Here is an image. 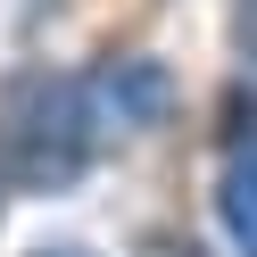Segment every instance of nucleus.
Here are the masks:
<instances>
[{
	"label": "nucleus",
	"instance_id": "obj_1",
	"mask_svg": "<svg viewBox=\"0 0 257 257\" xmlns=\"http://www.w3.org/2000/svg\"><path fill=\"white\" fill-rule=\"evenodd\" d=\"M100 100H91L83 75H17V83L0 91V174L17 191H67L91 174L100 158Z\"/></svg>",
	"mask_w": 257,
	"mask_h": 257
},
{
	"label": "nucleus",
	"instance_id": "obj_2",
	"mask_svg": "<svg viewBox=\"0 0 257 257\" xmlns=\"http://www.w3.org/2000/svg\"><path fill=\"white\" fill-rule=\"evenodd\" d=\"M216 216L240 257H257V100H232L224 124V174H216Z\"/></svg>",
	"mask_w": 257,
	"mask_h": 257
},
{
	"label": "nucleus",
	"instance_id": "obj_3",
	"mask_svg": "<svg viewBox=\"0 0 257 257\" xmlns=\"http://www.w3.org/2000/svg\"><path fill=\"white\" fill-rule=\"evenodd\" d=\"M91 83V100H100V124H158L174 108V83H166V67L158 58H108L100 75H83Z\"/></svg>",
	"mask_w": 257,
	"mask_h": 257
},
{
	"label": "nucleus",
	"instance_id": "obj_4",
	"mask_svg": "<svg viewBox=\"0 0 257 257\" xmlns=\"http://www.w3.org/2000/svg\"><path fill=\"white\" fill-rule=\"evenodd\" d=\"M224 34H232V50L257 67V0H232V17H224Z\"/></svg>",
	"mask_w": 257,
	"mask_h": 257
},
{
	"label": "nucleus",
	"instance_id": "obj_5",
	"mask_svg": "<svg viewBox=\"0 0 257 257\" xmlns=\"http://www.w3.org/2000/svg\"><path fill=\"white\" fill-rule=\"evenodd\" d=\"M141 257H199L191 240H174V232H158V240H141Z\"/></svg>",
	"mask_w": 257,
	"mask_h": 257
},
{
	"label": "nucleus",
	"instance_id": "obj_6",
	"mask_svg": "<svg viewBox=\"0 0 257 257\" xmlns=\"http://www.w3.org/2000/svg\"><path fill=\"white\" fill-rule=\"evenodd\" d=\"M34 257H91V249H34Z\"/></svg>",
	"mask_w": 257,
	"mask_h": 257
},
{
	"label": "nucleus",
	"instance_id": "obj_7",
	"mask_svg": "<svg viewBox=\"0 0 257 257\" xmlns=\"http://www.w3.org/2000/svg\"><path fill=\"white\" fill-rule=\"evenodd\" d=\"M0 183H9V174H0Z\"/></svg>",
	"mask_w": 257,
	"mask_h": 257
}]
</instances>
